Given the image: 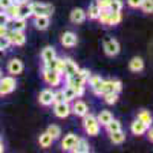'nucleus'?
<instances>
[{
  "instance_id": "nucleus-22",
  "label": "nucleus",
  "mask_w": 153,
  "mask_h": 153,
  "mask_svg": "<svg viewBox=\"0 0 153 153\" xmlns=\"http://www.w3.org/2000/svg\"><path fill=\"white\" fill-rule=\"evenodd\" d=\"M11 25V29H16V31H25V28H26V20L25 19H20V17H16V19H12L9 22ZM8 25V26H9Z\"/></svg>"
},
{
  "instance_id": "nucleus-49",
  "label": "nucleus",
  "mask_w": 153,
  "mask_h": 153,
  "mask_svg": "<svg viewBox=\"0 0 153 153\" xmlns=\"http://www.w3.org/2000/svg\"><path fill=\"white\" fill-rule=\"evenodd\" d=\"M149 138H150V141H152V139H153V132H152V129L149 130Z\"/></svg>"
},
{
  "instance_id": "nucleus-15",
  "label": "nucleus",
  "mask_w": 153,
  "mask_h": 153,
  "mask_svg": "<svg viewBox=\"0 0 153 153\" xmlns=\"http://www.w3.org/2000/svg\"><path fill=\"white\" fill-rule=\"evenodd\" d=\"M66 83H68V86H71V87H78V86H84L86 84V80L83 78V76L76 72V74H74V75H69V76H66Z\"/></svg>"
},
{
  "instance_id": "nucleus-51",
  "label": "nucleus",
  "mask_w": 153,
  "mask_h": 153,
  "mask_svg": "<svg viewBox=\"0 0 153 153\" xmlns=\"http://www.w3.org/2000/svg\"><path fill=\"white\" fill-rule=\"evenodd\" d=\"M0 76H2V68H0Z\"/></svg>"
},
{
  "instance_id": "nucleus-43",
  "label": "nucleus",
  "mask_w": 153,
  "mask_h": 153,
  "mask_svg": "<svg viewBox=\"0 0 153 153\" xmlns=\"http://www.w3.org/2000/svg\"><path fill=\"white\" fill-rule=\"evenodd\" d=\"M141 2H143V0H127V5H129L130 8L138 9L139 6H141Z\"/></svg>"
},
{
  "instance_id": "nucleus-28",
  "label": "nucleus",
  "mask_w": 153,
  "mask_h": 153,
  "mask_svg": "<svg viewBox=\"0 0 153 153\" xmlns=\"http://www.w3.org/2000/svg\"><path fill=\"white\" fill-rule=\"evenodd\" d=\"M52 136H51L48 132H45V133H42L40 135V138H38V143H40V147H43V149H46V147H51V144H52Z\"/></svg>"
},
{
  "instance_id": "nucleus-31",
  "label": "nucleus",
  "mask_w": 153,
  "mask_h": 153,
  "mask_svg": "<svg viewBox=\"0 0 153 153\" xmlns=\"http://www.w3.org/2000/svg\"><path fill=\"white\" fill-rule=\"evenodd\" d=\"M63 97H65V101H72V100H75L76 98V95H75V89L74 87H71V86H68V87H65L63 89Z\"/></svg>"
},
{
  "instance_id": "nucleus-10",
  "label": "nucleus",
  "mask_w": 153,
  "mask_h": 153,
  "mask_svg": "<svg viewBox=\"0 0 153 153\" xmlns=\"http://www.w3.org/2000/svg\"><path fill=\"white\" fill-rule=\"evenodd\" d=\"M87 81H89V84H91L94 94L95 95H101V89H103V81L104 80L101 78V76H98V75H91L87 78Z\"/></svg>"
},
{
  "instance_id": "nucleus-4",
  "label": "nucleus",
  "mask_w": 153,
  "mask_h": 153,
  "mask_svg": "<svg viewBox=\"0 0 153 153\" xmlns=\"http://www.w3.org/2000/svg\"><path fill=\"white\" fill-rule=\"evenodd\" d=\"M61 74H58L57 71L54 69H48V68H43V78L45 81L49 84V86H58L61 83Z\"/></svg>"
},
{
  "instance_id": "nucleus-26",
  "label": "nucleus",
  "mask_w": 153,
  "mask_h": 153,
  "mask_svg": "<svg viewBox=\"0 0 153 153\" xmlns=\"http://www.w3.org/2000/svg\"><path fill=\"white\" fill-rule=\"evenodd\" d=\"M110 135V141L113 144H123L124 143V139H126V133L123 130H117V132H112L109 133Z\"/></svg>"
},
{
  "instance_id": "nucleus-7",
  "label": "nucleus",
  "mask_w": 153,
  "mask_h": 153,
  "mask_svg": "<svg viewBox=\"0 0 153 153\" xmlns=\"http://www.w3.org/2000/svg\"><path fill=\"white\" fill-rule=\"evenodd\" d=\"M120 43L118 40H115V38H106L104 40V52L109 55V57H115L120 54Z\"/></svg>"
},
{
  "instance_id": "nucleus-9",
  "label": "nucleus",
  "mask_w": 153,
  "mask_h": 153,
  "mask_svg": "<svg viewBox=\"0 0 153 153\" xmlns=\"http://www.w3.org/2000/svg\"><path fill=\"white\" fill-rule=\"evenodd\" d=\"M54 113L57 115L58 118H68L69 115L72 113L69 103H68V101H61V103H55V106H54Z\"/></svg>"
},
{
  "instance_id": "nucleus-12",
  "label": "nucleus",
  "mask_w": 153,
  "mask_h": 153,
  "mask_svg": "<svg viewBox=\"0 0 153 153\" xmlns=\"http://www.w3.org/2000/svg\"><path fill=\"white\" fill-rule=\"evenodd\" d=\"M38 101H40L42 106H51V104H54V92L51 91V89H45V91L40 92Z\"/></svg>"
},
{
  "instance_id": "nucleus-36",
  "label": "nucleus",
  "mask_w": 153,
  "mask_h": 153,
  "mask_svg": "<svg viewBox=\"0 0 153 153\" xmlns=\"http://www.w3.org/2000/svg\"><path fill=\"white\" fill-rule=\"evenodd\" d=\"M139 8H141L146 14H150V12H153V0H143Z\"/></svg>"
},
{
  "instance_id": "nucleus-39",
  "label": "nucleus",
  "mask_w": 153,
  "mask_h": 153,
  "mask_svg": "<svg viewBox=\"0 0 153 153\" xmlns=\"http://www.w3.org/2000/svg\"><path fill=\"white\" fill-rule=\"evenodd\" d=\"M9 22H11V19L8 17V14L5 11H2L0 12V25H2V26H8L9 25Z\"/></svg>"
},
{
  "instance_id": "nucleus-34",
  "label": "nucleus",
  "mask_w": 153,
  "mask_h": 153,
  "mask_svg": "<svg viewBox=\"0 0 153 153\" xmlns=\"http://www.w3.org/2000/svg\"><path fill=\"white\" fill-rule=\"evenodd\" d=\"M51 136H52V139H57V138H60V135H61V130H60V127L58 126H55V124H51L49 127H48V130H46Z\"/></svg>"
},
{
  "instance_id": "nucleus-47",
  "label": "nucleus",
  "mask_w": 153,
  "mask_h": 153,
  "mask_svg": "<svg viewBox=\"0 0 153 153\" xmlns=\"http://www.w3.org/2000/svg\"><path fill=\"white\" fill-rule=\"evenodd\" d=\"M6 32H8V26H2L0 25V35H6Z\"/></svg>"
},
{
  "instance_id": "nucleus-30",
  "label": "nucleus",
  "mask_w": 153,
  "mask_h": 153,
  "mask_svg": "<svg viewBox=\"0 0 153 153\" xmlns=\"http://www.w3.org/2000/svg\"><path fill=\"white\" fill-rule=\"evenodd\" d=\"M75 152H78V153H89V152H91V146H89V143L86 141V139L80 138V141H78V144H76Z\"/></svg>"
},
{
  "instance_id": "nucleus-29",
  "label": "nucleus",
  "mask_w": 153,
  "mask_h": 153,
  "mask_svg": "<svg viewBox=\"0 0 153 153\" xmlns=\"http://www.w3.org/2000/svg\"><path fill=\"white\" fill-rule=\"evenodd\" d=\"M5 12L8 14V17L12 20V19H16V17H19V3H11L6 9H5Z\"/></svg>"
},
{
  "instance_id": "nucleus-24",
  "label": "nucleus",
  "mask_w": 153,
  "mask_h": 153,
  "mask_svg": "<svg viewBox=\"0 0 153 153\" xmlns=\"http://www.w3.org/2000/svg\"><path fill=\"white\" fill-rule=\"evenodd\" d=\"M97 120H98L100 126H106L110 120H113V115H112L109 110H101V112H100V115L97 117Z\"/></svg>"
},
{
  "instance_id": "nucleus-50",
  "label": "nucleus",
  "mask_w": 153,
  "mask_h": 153,
  "mask_svg": "<svg viewBox=\"0 0 153 153\" xmlns=\"http://www.w3.org/2000/svg\"><path fill=\"white\" fill-rule=\"evenodd\" d=\"M3 150H5V147H3V144L0 143V153H3Z\"/></svg>"
},
{
  "instance_id": "nucleus-32",
  "label": "nucleus",
  "mask_w": 153,
  "mask_h": 153,
  "mask_svg": "<svg viewBox=\"0 0 153 153\" xmlns=\"http://www.w3.org/2000/svg\"><path fill=\"white\" fill-rule=\"evenodd\" d=\"M106 129H107L109 133L117 132V130H121V123H120L118 120H110V121L106 124Z\"/></svg>"
},
{
  "instance_id": "nucleus-37",
  "label": "nucleus",
  "mask_w": 153,
  "mask_h": 153,
  "mask_svg": "<svg viewBox=\"0 0 153 153\" xmlns=\"http://www.w3.org/2000/svg\"><path fill=\"white\" fill-rule=\"evenodd\" d=\"M121 9H123V2H121V0H110V5H109V11L121 12Z\"/></svg>"
},
{
  "instance_id": "nucleus-2",
  "label": "nucleus",
  "mask_w": 153,
  "mask_h": 153,
  "mask_svg": "<svg viewBox=\"0 0 153 153\" xmlns=\"http://www.w3.org/2000/svg\"><path fill=\"white\" fill-rule=\"evenodd\" d=\"M31 6V12L32 16L37 17V16H49L54 12V6L52 5H48V3H40V2H34V3H29Z\"/></svg>"
},
{
  "instance_id": "nucleus-3",
  "label": "nucleus",
  "mask_w": 153,
  "mask_h": 153,
  "mask_svg": "<svg viewBox=\"0 0 153 153\" xmlns=\"http://www.w3.org/2000/svg\"><path fill=\"white\" fill-rule=\"evenodd\" d=\"M17 83L14 75H9V76H0V95H8L11 92H14Z\"/></svg>"
},
{
  "instance_id": "nucleus-21",
  "label": "nucleus",
  "mask_w": 153,
  "mask_h": 153,
  "mask_svg": "<svg viewBox=\"0 0 153 153\" xmlns=\"http://www.w3.org/2000/svg\"><path fill=\"white\" fill-rule=\"evenodd\" d=\"M31 16H32V12H31L29 2H28V3H20V5H19V17H20V19H25V20H28Z\"/></svg>"
},
{
  "instance_id": "nucleus-1",
  "label": "nucleus",
  "mask_w": 153,
  "mask_h": 153,
  "mask_svg": "<svg viewBox=\"0 0 153 153\" xmlns=\"http://www.w3.org/2000/svg\"><path fill=\"white\" fill-rule=\"evenodd\" d=\"M84 130L87 135H91V136H95L100 133V123L97 120V117H94V115L91 113H86L84 115Z\"/></svg>"
},
{
  "instance_id": "nucleus-14",
  "label": "nucleus",
  "mask_w": 153,
  "mask_h": 153,
  "mask_svg": "<svg viewBox=\"0 0 153 153\" xmlns=\"http://www.w3.org/2000/svg\"><path fill=\"white\" fill-rule=\"evenodd\" d=\"M8 72H9L11 75H19V74H22V72H23V63H22V60L12 58V60L8 63Z\"/></svg>"
},
{
  "instance_id": "nucleus-17",
  "label": "nucleus",
  "mask_w": 153,
  "mask_h": 153,
  "mask_svg": "<svg viewBox=\"0 0 153 153\" xmlns=\"http://www.w3.org/2000/svg\"><path fill=\"white\" fill-rule=\"evenodd\" d=\"M63 60H65V72H63L65 76H69V75H74V74L78 72L80 68L74 60H71V58H63Z\"/></svg>"
},
{
  "instance_id": "nucleus-35",
  "label": "nucleus",
  "mask_w": 153,
  "mask_h": 153,
  "mask_svg": "<svg viewBox=\"0 0 153 153\" xmlns=\"http://www.w3.org/2000/svg\"><path fill=\"white\" fill-rule=\"evenodd\" d=\"M103 98L107 104H115L118 101V94L117 92H109V94H103Z\"/></svg>"
},
{
  "instance_id": "nucleus-16",
  "label": "nucleus",
  "mask_w": 153,
  "mask_h": 153,
  "mask_svg": "<svg viewBox=\"0 0 153 153\" xmlns=\"http://www.w3.org/2000/svg\"><path fill=\"white\" fill-rule=\"evenodd\" d=\"M147 129H149V126H147V124H144L143 121H139V120H135V121L132 123V126H130L132 133H133V135H136V136L144 135V133L147 132Z\"/></svg>"
},
{
  "instance_id": "nucleus-45",
  "label": "nucleus",
  "mask_w": 153,
  "mask_h": 153,
  "mask_svg": "<svg viewBox=\"0 0 153 153\" xmlns=\"http://www.w3.org/2000/svg\"><path fill=\"white\" fill-rule=\"evenodd\" d=\"M78 74L83 76V78L87 81V78H89V76H91V72H89L87 69H78Z\"/></svg>"
},
{
  "instance_id": "nucleus-44",
  "label": "nucleus",
  "mask_w": 153,
  "mask_h": 153,
  "mask_svg": "<svg viewBox=\"0 0 153 153\" xmlns=\"http://www.w3.org/2000/svg\"><path fill=\"white\" fill-rule=\"evenodd\" d=\"M11 3H12V0H0V9L5 11V9H6Z\"/></svg>"
},
{
  "instance_id": "nucleus-8",
  "label": "nucleus",
  "mask_w": 153,
  "mask_h": 153,
  "mask_svg": "<svg viewBox=\"0 0 153 153\" xmlns=\"http://www.w3.org/2000/svg\"><path fill=\"white\" fill-rule=\"evenodd\" d=\"M78 141H80V136H78V135L69 133V135H66V136H65V139H63L61 147H63V150H68V152H75Z\"/></svg>"
},
{
  "instance_id": "nucleus-27",
  "label": "nucleus",
  "mask_w": 153,
  "mask_h": 153,
  "mask_svg": "<svg viewBox=\"0 0 153 153\" xmlns=\"http://www.w3.org/2000/svg\"><path fill=\"white\" fill-rule=\"evenodd\" d=\"M121 12H115V11H109V19H107V26H115L121 22Z\"/></svg>"
},
{
  "instance_id": "nucleus-40",
  "label": "nucleus",
  "mask_w": 153,
  "mask_h": 153,
  "mask_svg": "<svg viewBox=\"0 0 153 153\" xmlns=\"http://www.w3.org/2000/svg\"><path fill=\"white\" fill-rule=\"evenodd\" d=\"M55 71H57L58 74L63 75V72H65V60H63V58H58V57H57V66H55Z\"/></svg>"
},
{
  "instance_id": "nucleus-48",
  "label": "nucleus",
  "mask_w": 153,
  "mask_h": 153,
  "mask_svg": "<svg viewBox=\"0 0 153 153\" xmlns=\"http://www.w3.org/2000/svg\"><path fill=\"white\" fill-rule=\"evenodd\" d=\"M28 2H29V0H17L16 3H19V5H20V3H28Z\"/></svg>"
},
{
  "instance_id": "nucleus-38",
  "label": "nucleus",
  "mask_w": 153,
  "mask_h": 153,
  "mask_svg": "<svg viewBox=\"0 0 153 153\" xmlns=\"http://www.w3.org/2000/svg\"><path fill=\"white\" fill-rule=\"evenodd\" d=\"M9 46H11L9 38L6 35H0V51H6Z\"/></svg>"
},
{
  "instance_id": "nucleus-42",
  "label": "nucleus",
  "mask_w": 153,
  "mask_h": 153,
  "mask_svg": "<svg viewBox=\"0 0 153 153\" xmlns=\"http://www.w3.org/2000/svg\"><path fill=\"white\" fill-rule=\"evenodd\" d=\"M61 101H65V97H63V91L54 92V104H55V103H61Z\"/></svg>"
},
{
  "instance_id": "nucleus-5",
  "label": "nucleus",
  "mask_w": 153,
  "mask_h": 153,
  "mask_svg": "<svg viewBox=\"0 0 153 153\" xmlns=\"http://www.w3.org/2000/svg\"><path fill=\"white\" fill-rule=\"evenodd\" d=\"M6 37L9 38V43L14 46H23L26 43V37H25L23 31H16V29H9L6 32Z\"/></svg>"
},
{
  "instance_id": "nucleus-25",
  "label": "nucleus",
  "mask_w": 153,
  "mask_h": 153,
  "mask_svg": "<svg viewBox=\"0 0 153 153\" xmlns=\"http://www.w3.org/2000/svg\"><path fill=\"white\" fill-rule=\"evenodd\" d=\"M100 6L94 2L91 6H89V9H87V12H86V17H89L91 20H97L98 19V16H100Z\"/></svg>"
},
{
  "instance_id": "nucleus-19",
  "label": "nucleus",
  "mask_w": 153,
  "mask_h": 153,
  "mask_svg": "<svg viewBox=\"0 0 153 153\" xmlns=\"http://www.w3.org/2000/svg\"><path fill=\"white\" fill-rule=\"evenodd\" d=\"M86 20V11H83L81 8H75L72 12H71V22L75 23V25H80Z\"/></svg>"
},
{
  "instance_id": "nucleus-11",
  "label": "nucleus",
  "mask_w": 153,
  "mask_h": 153,
  "mask_svg": "<svg viewBox=\"0 0 153 153\" xmlns=\"http://www.w3.org/2000/svg\"><path fill=\"white\" fill-rule=\"evenodd\" d=\"M76 43H78L76 34H74V32H71V31H68V32L63 34V37H61V45L65 46V48H74V46H76Z\"/></svg>"
},
{
  "instance_id": "nucleus-18",
  "label": "nucleus",
  "mask_w": 153,
  "mask_h": 153,
  "mask_svg": "<svg viewBox=\"0 0 153 153\" xmlns=\"http://www.w3.org/2000/svg\"><path fill=\"white\" fill-rule=\"evenodd\" d=\"M34 25H35L37 29L45 31V29L49 28V25H51V17L49 16H37L35 20H34Z\"/></svg>"
},
{
  "instance_id": "nucleus-23",
  "label": "nucleus",
  "mask_w": 153,
  "mask_h": 153,
  "mask_svg": "<svg viewBox=\"0 0 153 153\" xmlns=\"http://www.w3.org/2000/svg\"><path fill=\"white\" fill-rule=\"evenodd\" d=\"M55 57H57V52H55V48H52V46H46V48L42 51V58H43L45 63L51 61V60L55 58Z\"/></svg>"
},
{
  "instance_id": "nucleus-20",
  "label": "nucleus",
  "mask_w": 153,
  "mask_h": 153,
  "mask_svg": "<svg viewBox=\"0 0 153 153\" xmlns=\"http://www.w3.org/2000/svg\"><path fill=\"white\" fill-rule=\"evenodd\" d=\"M129 68H130L132 72H141V71L144 69V61H143V58H141V57H133V58L130 60V63H129Z\"/></svg>"
},
{
  "instance_id": "nucleus-13",
  "label": "nucleus",
  "mask_w": 153,
  "mask_h": 153,
  "mask_svg": "<svg viewBox=\"0 0 153 153\" xmlns=\"http://www.w3.org/2000/svg\"><path fill=\"white\" fill-rule=\"evenodd\" d=\"M71 110L76 115V117H84L86 113H89V107H87V104L84 103V101H81V100L75 101L74 106L71 107Z\"/></svg>"
},
{
  "instance_id": "nucleus-6",
  "label": "nucleus",
  "mask_w": 153,
  "mask_h": 153,
  "mask_svg": "<svg viewBox=\"0 0 153 153\" xmlns=\"http://www.w3.org/2000/svg\"><path fill=\"white\" fill-rule=\"evenodd\" d=\"M123 89V83L120 80H104L103 81V89H101V95L109 94V92H117L120 94Z\"/></svg>"
},
{
  "instance_id": "nucleus-52",
  "label": "nucleus",
  "mask_w": 153,
  "mask_h": 153,
  "mask_svg": "<svg viewBox=\"0 0 153 153\" xmlns=\"http://www.w3.org/2000/svg\"><path fill=\"white\" fill-rule=\"evenodd\" d=\"M16 2H17V0H12V3H16Z\"/></svg>"
},
{
  "instance_id": "nucleus-46",
  "label": "nucleus",
  "mask_w": 153,
  "mask_h": 153,
  "mask_svg": "<svg viewBox=\"0 0 153 153\" xmlns=\"http://www.w3.org/2000/svg\"><path fill=\"white\" fill-rule=\"evenodd\" d=\"M83 94H84V86L75 87V95H76V97H83Z\"/></svg>"
},
{
  "instance_id": "nucleus-41",
  "label": "nucleus",
  "mask_w": 153,
  "mask_h": 153,
  "mask_svg": "<svg viewBox=\"0 0 153 153\" xmlns=\"http://www.w3.org/2000/svg\"><path fill=\"white\" fill-rule=\"evenodd\" d=\"M95 3L100 6V9H109L110 0H95Z\"/></svg>"
},
{
  "instance_id": "nucleus-33",
  "label": "nucleus",
  "mask_w": 153,
  "mask_h": 153,
  "mask_svg": "<svg viewBox=\"0 0 153 153\" xmlns=\"http://www.w3.org/2000/svg\"><path fill=\"white\" fill-rule=\"evenodd\" d=\"M136 120H139V121H143L144 124H147V126H150L152 124V115H150V112H147V110H141L138 113V118Z\"/></svg>"
}]
</instances>
